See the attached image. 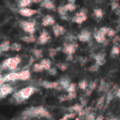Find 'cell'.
<instances>
[{"mask_svg":"<svg viewBox=\"0 0 120 120\" xmlns=\"http://www.w3.org/2000/svg\"><path fill=\"white\" fill-rule=\"evenodd\" d=\"M22 62V58L19 56L11 57L7 59L4 60L3 63L0 65V68L2 70H9L13 71L17 68V66Z\"/></svg>","mask_w":120,"mask_h":120,"instance_id":"3957f363","label":"cell"},{"mask_svg":"<svg viewBox=\"0 0 120 120\" xmlns=\"http://www.w3.org/2000/svg\"><path fill=\"white\" fill-rule=\"evenodd\" d=\"M1 78H2V77H0V86H1V85H2V82H1Z\"/></svg>","mask_w":120,"mask_h":120,"instance_id":"f907efd6","label":"cell"},{"mask_svg":"<svg viewBox=\"0 0 120 120\" xmlns=\"http://www.w3.org/2000/svg\"><path fill=\"white\" fill-rule=\"evenodd\" d=\"M31 4H32L31 0H21V1L17 2V7L19 8V9L26 8L28 7H30Z\"/></svg>","mask_w":120,"mask_h":120,"instance_id":"603a6c76","label":"cell"},{"mask_svg":"<svg viewBox=\"0 0 120 120\" xmlns=\"http://www.w3.org/2000/svg\"><path fill=\"white\" fill-rule=\"evenodd\" d=\"M40 6L44 8H46L48 10H54L55 9V4L53 1L50 0H44L40 3Z\"/></svg>","mask_w":120,"mask_h":120,"instance_id":"ac0fdd59","label":"cell"},{"mask_svg":"<svg viewBox=\"0 0 120 120\" xmlns=\"http://www.w3.org/2000/svg\"><path fill=\"white\" fill-rule=\"evenodd\" d=\"M108 30H109V27L103 26V27H101V28L99 29L98 31L100 32V33H101L102 35H105V36H106L107 33H108Z\"/></svg>","mask_w":120,"mask_h":120,"instance_id":"ab89813d","label":"cell"},{"mask_svg":"<svg viewBox=\"0 0 120 120\" xmlns=\"http://www.w3.org/2000/svg\"><path fill=\"white\" fill-rule=\"evenodd\" d=\"M77 97V92H72V93H68L67 95H64L63 96L59 97L60 101H67V100H72Z\"/></svg>","mask_w":120,"mask_h":120,"instance_id":"44dd1931","label":"cell"},{"mask_svg":"<svg viewBox=\"0 0 120 120\" xmlns=\"http://www.w3.org/2000/svg\"><path fill=\"white\" fill-rule=\"evenodd\" d=\"M47 118V119H52L51 113L49 112L48 109L42 105L39 106H31L27 108L21 113L20 120H29L32 118Z\"/></svg>","mask_w":120,"mask_h":120,"instance_id":"6da1fadb","label":"cell"},{"mask_svg":"<svg viewBox=\"0 0 120 120\" xmlns=\"http://www.w3.org/2000/svg\"><path fill=\"white\" fill-rule=\"evenodd\" d=\"M94 16L96 19H101L104 17V11L100 8L94 9Z\"/></svg>","mask_w":120,"mask_h":120,"instance_id":"f1b7e54d","label":"cell"},{"mask_svg":"<svg viewBox=\"0 0 120 120\" xmlns=\"http://www.w3.org/2000/svg\"><path fill=\"white\" fill-rule=\"evenodd\" d=\"M56 54H57V49H49V56L51 57V58H53Z\"/></svg>","mask_w":120,"mask_h":120,"instance_id":"f6af8a7d","label":"cell"},{"mask_svg":"<svg viewBox=\"0 0 120 120\" xmlns=\"http://www.w3.org/2000/svg\"><path fill=\"white\" fill-rule=\"evenodd\" d=\"M88 85H89V83L87 82V81L86 80V79H83V80H82L78 83V87L82 90H86L87 87H88Z\"/></svg>","mask_w":120,"mask_h":120,"instance_id":"1f68e13d","label":"cell"},{"mask_svg":"<svg viewBox=\"0 0 120 120\" xmlns=\"http://www.w3.org/2000/svg\"><path fill=\"white\" fill-rule=\"evenodd\" d=\"M77 38L81 42H89L91 39V32L87 29H83L82 31L77 35Z\"/></svg>","mask_w":120,"mask_h":120,"instance_id":"9c48e42d","label":"cell"},{"mask_svg":"<svg viewBox=\"0 0 120 120\" xmlns=\"http://www.w3.org/2000/svg\"><path fill=\"white\" fill-rule=\"evenodd\" d=\"M76 89H77V84L72 83H72L69 85V86L67 88L66 91H67L68 93H72V92H76Z\"/></svg>","mask_w":120,"mask_h":120,"instance_id":"d590c367","label":"cell"},{"mask_svg":"<svg viewBox=\"0 0 120 120\" xmlns=\"http://www.w3.org/2000/svg\"><path fill=\"white\" fill-rule=\"evenodd\" d=\"M2 77V76H1V73H0V77Z\"/></svg>","mask_w":120,"mask_h":120,"instance_id":"f5cc1de1","label":"cell"},{"mask_svg":"<svg viewBox=\"0 0 120 120\" xmlns=\"http://www.w3.org/2000/svg\"><path fill=\"white\" fill-rule=\"evenodd\" d=\"M119 53H120L119 47L117 45H113L111 49H110V56L113 57V58H115V57H117L118 55H119Z\"/></svg>","mask_w":120,"mask_h":120,"instance_id":"83f0119b","label":"cell"},{"mask_svg":"<svg viewBox=\"0 0 120 120\" xmlns=\"http://www.w3.org/2000/svg\"><path fill=\"white\" fill-rule=\"evenodd\" d=\"M42 26H53L55 25V20L51 15H45V17L42 18Z\"/></svg>","mask_w":120,"mask_h":120,"instance_id":"9a60e30c","label":"cell"},{"mask_svg":"<svg viewBox=\"0 0 120 120\" xmlns=\"http://www.w3.org/2000/svg\"><path fill=\"white\" fill-rule=\"evenodd\" d=\"M106 120H120V119H119V118H118V117L111 116V117H108Z\"/></svg>","mask_w":120,"mask_h":120,"instance_id":"7dc6e473","label":"cell"},{"mask_svg":"<svg viewBox=\"0 0 120 120\" xmlns=\"http://www.w3.org/2000/svg\"><path fill=\"white\" fill-rule=\"evenodd\" d=\"M1 54H2V52L0 51V56H1Z\"/></svg>","mask_w":120,"mask_h":120,"instance_id":"816d5d0a","label":"cell"},{"mask_svg":"<svg viewBox=\"0 0 120 120\" xmlns=\"http://www.w3.org/2000/svg\"><path fill=\"white\" fill-rule=\"evenodd\" d=\"M31 74L29 70H22L19 72V81H28L30 79Z\"/></svg>","mask_w":120,"mask_h":120,"instance_id":"d6986e66","label":"cell"},{"mask_svg":"<svg viewBox=\"0 0 120 120\" xmlns=\"http://www.w3.org/2000/svg\"><path fill=\"white\" fill-rule=\"evenodd\" d=\"M15 81H19V72H12L8 74H6L5 76L2 77V78H1L2 84L8 83V82H15Z\"/></svg>","mask_w":120,"mask_h":120,"instance_id":"ba28073f","label":"cell"},{"mask_svg":"<svg viewBox=\"0 0 120 120\" xmlns=\"http://www.w3.org/2000/svg\"><path fill=\"white\" fill-rule=\"evenodd\" d=\"M64 7H65L67 12H73V11H75L76 8H77V5H76V4H75V1H72V0L69 1L67 4H65Z\"/></svg>","mask_w":120,"mask_h":120,"instance_id":"484cf974","label":"cell"},{"mask_svg":"<svg viewBox=\"0 0 120 120\" xmlns=\"http://www.w3.org/2000/svg\"><path fill=\"white\" fill-rule=\"evenodd\" d=\"M21 40L25 43H34L37 40V39L35 38V36L34 35H24V36L21 37Z\"/></svg>","mask_w":120,"mask_h":120,"instance_id":"cb8c5ba5","label":"cell"},{"mask_svg":"<svg viewBox=\"0 0 120 120\" xmlns=\"http://www.w3.org/2000/svg\"><path fill=\"white\" fill-rule=\"evenodd\" d=\"M58 83H59V86L61 89H64V90H67V88L69 86V85H70L72 82H71V79L70 77H67V76H65V77H61V79H60L59 81H58Z\"/></svg>","mask_w":120,"mask_h":120,"instance_id":"2e32d148","label":"cell"},{"mask_svg":"<svg viewBox=\"0 0 120 120\" xmlns=\"http://www.w3.org/2000/svg\"><path fill=\"white\" fill-rule=\"evenodd\" d=\"M58 68L61 71H65V70H67V69H68V65L67 64H58Z\"/></svg>","mask_w":120,"mask_h":120,"instance_id":"b9f144b4","label":"cell"},{"mask_svg":"<svg viewBox=\"0 0 120 120\" xmlns=\"http://www.w3.org/2000/svg\"><path fill=\"white\" fill-rule=\"evenodd\" d=\"M32 54L34 55L35 58L37 59H40V58L43 57V51L41 49H34L31 50Z\"/></svg>","mask_w":120,"mask_h":120,"instance_id":"f546056e","label":"cell"},{"mask_svg":"<svg viewBox=\"0 0 120 120\" xmlns=\"http://www.w3.org/2000/svg\"><path fill=\"white\" fill-rule=\"evenodd\" d=\"M50 40V35H49V33L47 30H43L42 32L40 33V35H39V37L37 38V44L38 45H44L45 44H47Z\"/></svg>","mask_w":120,"mask_h":120,"instance_id":"30bf717a","label":"cell"},{"mask_svg":"<svg viewBox=\"0 0 120 120\" xmlns=\"http://www.w3.org/2000/svg\"><path fill=\"white\" fill-rule=\"evenodd\" d=\"M48 72H49V75H52V76H55L57 74V70L55 68H51Z\"/></svg>","mask_w":120,"mask_h":120,"instance_id":"ee69618b","label":"cell"},{"mask_svg":"<svg viewBox=\"0 0 120 120\" xmlns=\"http://www.w3.org/2000/svg\"><path fill=\"white\" fill-rule=\"evenodd\" d=\"M77 49V44L75 42H70V43L64 44L63 51L64 53H66L68 58V60H71L70 58H72V55L76 52Z\"/></svg>","mask_w":120,"mask_h":120,"instance_id":"8992f818","label":"cell"},{"mask_svg":"<svg viewBox=\"0 0 120 120\" xmlns=\"http://www.w3.org/2000/svg\"><path fill=\"white\" fill-rule=\"evenodd\" d=\"M110 6H111L112 11H117L120 8L119 4H118V1H112L110 3Z\"/></svg>","mask_w":120,"mask_h":120,"instance_id":"74e56055","label":"cell"},{"mask_svg":"<svg viewBox=\"0 0 120 120\" xmlns=\"http://www.w3.org/2000/svg\"><path fill=\"white\" fill-rule=\"evenodd\" d=\"M52 30H53V35H54L55 37H58V36H60V35H64L66 32V29L64 28L63 26H60V25H58V24L53 25Z\"/></svg>","mask_w":120,"mask_h":120,"instance_id":"5bb4252c","label":"cell"},{"mask_svg":"<svg viewBox=\"0 0 120 120\" xmlns=\"http://www.w3.org/2000/svg\"><path fill=\"white\" fill-rule=\"evenodd\" d=\"M95 113H93V112H90L86 116V120H95Z\"/></svg>","mask_w":120,"mask_h":120,"instance_id":"60d3db41","label":"cell"},{"mask_svg":"<svg viewBox=\"0 0 120 120\" xmlns=\"http://www.w3.org/2000/svg\"><path fill=\"white\" fill-rule=\"evenodd\" d=\"M116 12H117V14L118 15V17H119V18H120V8L118 9V10L116 11Z\"/></svg>","mask_w":120,"mask_h":120,"instance_id":"681fc988","label":"cell"},{"mask_svg":"<svg viewBox=\"0 0 120 120\" xmlns=\"http://www.w3.org/2000/svg\"><path fill=\"white\" fill-rule=\"evenodd\" d=\"M115 35H116V31H115L113 28H109V30H108V33H107V36L109 37V38H112V37H114Z\"/></svg>","mask_w":120,"mask_h":120,"instance_id":"f35d334b","label":"cell"},{"mask_svg":"<svg viewBox=\"0 0 120 120\" xmlns=\"http://www.w3.org/2000/svg\"><path fill=\"white\" fill-rule=\"evenodd\" d=\"M68 110L69 111V113H74L78 114V113H80L83 110V105L82 104H75L72 106L69 107L68 109Z\"/></svg>","mask_w":120,"mask_h":120,"instance_id":"e0dca14e","label":"cell"},{"mask_svg":"<svg viewBox=\"0 0 120 120\" xmlns=\"http://www.w3.org/2000/svg\"><path fill=\"white\" fill-rule=\"evenodd\" d=\"M86 20H87V10L86 8H82L72 17V22L76 24H78V25L82 24Z\"/></svg>","mask_w":120,"mask_h":120,"instance_id":"5b68a950","label":"cell"},{"mask_svg":"<svg viewBox=\"0 0 120 120\" xmlns=\"http://www.w3.org/2000/svg\"><path fill=\"white\" fill-rule=\"evenodd\" d=\"M58 12L59 13V15L61 16V17H63L64 18V16L67 15V10H66L65 7H64V5H61L59 6V7H58Z\"/></svg>","mask_w":120,"mask_h":120,"instance_id":"d6a6232c","label":"cell"},{"mask_svg":"<svg viewBox=\"0 0 120 120\" xmlns=\"http://www.w3.org/2000/svg\"><path fill=\"white\" fill-rule=\"evenodd\" d=\"M96 86H97L96 82H90V83H89L86 90V95H90V94H91V92L95 89Z\"/></svg>","mask_w":120,"mask_h":120,"instance_id":"4316f807","label":"cell"},{"mask_svg":"<svg viewBox=\"0 0 120 120\" xmlns=\"http://www.w3.org/2000/svg\"><path fill=\"white\" fill-rule=\"evenodd\" d=\"M113 95H114V97H117V98L120 99V87L113 91Z\"/></svg>","mask_w":120,"mask_h":120,"instance_id":"bcb514c9","label":"cell"},{"mask_svg":"<svg viewBox=\"0 0 120 120\" xmlns=\"http://www.w3.org/2000/svg\"><path fill=\"white\" fill-rule=\"evenodd\" d=\"M40 64L43 66L44 69H45V70H46V71H49L52 68L51 60L48 59V58H42V59L40 60Z\"/></svg>","mask_w":120,"mask_h":120,"instance_id":"7402d4cb","label":"cell"},{"mask_svg":"<svg viewBox=\"0 0 120 120\" xmlns=\"http://www.w3.org/2000/svg\"><path fill=\"white\" fill-rule=\"evenodd\" d=\"M76 116H77V113H66V114H64L62 118H59L58 120H71V119H72V118H75Z\"/></svg>","mask_w":120,"mask_h":120,"instance_id":"4dcf8cb0","label":"cell"},{"mask_svg":"<svg viewBox=\"0 0 120 120\" xmlns=\"http://www.w3.org/2000/svg\"><path fill=\"white\" fill-rule=\"evenodd\" d=\"M19 26L23 30V31L28 35H34L36 30L35 23L32 21H21L19 22Z\"/></svg>","mask_w":120,"mask_h":120,"instance_id":"277c9868","label":"cell"},{"mask_svg":"<svg viewBox=\"0 0 120 120\" xmlns=\"http://www.w3.org/2000/svg\"><path fill=\"white\" fill-rule=\"evenodd\" d=\"M37 89L34 86H26L21 90L15 91L12 95L11 102H13L15 104H21L28 100L35 92L37 91Z\"/></svg>","mask_w":120,"mask_h":120,"instance_id":"7a4b0ae2","label":"cell"},{"mask_svg":"<svg viewBox=\"0 0 120 120\" xmlns=\"http://www.w3.org/2000/svg\"><path fill=\"white\" fill-rule=\"evenodd\" d=\"M15 89L8 83H4L0 86V99H4L10 94H13Z\"/></svg>","mask_w":120,"mask_h":120,"instance_id":"52a82bcc","label":"cell"},{"mask_svg":"<svg viewBox=\"0 0 120 120\" xmlns=\"http://www.w3.org/2000/svg\"><path fill=\"white\" fill-rule=\"evenodd\" d=\"M94 59H95V65L98 67L103 66L104 64L106 63V59H105V53H99L94 56Z\"/></svg>","mask_w":120,"mask_h":120,"instance_id":"4fadbf2b","label":"cell"},{"mask_svg":"<svg viewBox=\"0 0 120 120\" xmlns=\"http://www.w3.org/2000/svg\"><path fill=\"white\" fill-rule=\"evenodd\" d=\"M40 86H42L45 89L52 90V89H61L59 86L58 82H48V81H41L40 82Z\"/></svg>","mask_w":120,"mask_h":120,"instance_id":"8fae6325","label":"cell"},{"mask_svg":"<svg viewBox=\"0 0 120 120\" xmlns=\"http://www.w3.org/2000/svg\"><path fill=\"white\" fill-rule=\"evenodd\" d=\"M11 49L13 50V51H20L22 49V45L18 43H13L11 45Z\"/></svg>","mask_w":120,"mask_h":120,"instance_id":"8d00e7d4","label":"cell"},{"mask_svg":"<svg viewBox=\"0 0 120 120\" xmlns=\"http://www.w3.org/2000/svg\"><path fill=\"white\" fill-rule=\"evenodd\" d=\"M104 118H104L103 115L100 114V115H99V116H97L96 118H95V120H104Z\"/></svg>","mask_w":120,"mask_h":120,"instance_id":"c3c4849f","label":"cell"},{"mask_svg":"<svg viewBox=\"0 0 120 120\" xmlns=\"http://www.w3.org/2000/svg\"><path fill=\"white\" fill-rule=\"evenodd\" d=\"M33 71L35 72H42V71H45V69H44L43 66L41 65V64H40V63H38V64H35L33 65Z\"/></svg>","mask_w":120,"mask_h":120,"instance_id":"836d02e7","label":"cell"},{"mask_svg":"<svg viewBox=\"0 0 120 120\" xmlns=\"http://www.w3.org/2000/svg\"><path fill=\"white\" fill-rule=\"evenodd\" d=\"M93 36H94V39L95 40V41L99 44H104L106 41V36L102 35L101 33H100L98 30L95 31V33L93 34Z\"/></svg>","mask_w":120,"mask_h":120,"instance_id":"ffe728a7","label":"cell"},{"mask_svg":"<svg viewBox=\"0 0 120 120\" xmlns=\"http://www.w3.org/2000/svg\"><path fill=\"white\" fill-rule=\"evenodd\" d=\"M11 49V44L8 40H4L0 44V51L1 52H8Z\"/></svg>","mask_w":120,"mask_h":120,"instance_id":"d4e9b609","label":"cell"},{"mask_svg":"<svg viewBox=\"0 0 120 120\" xmlns=\"http://www.w3.org/2000/svg\"><path fill=\"white\" fill-rule=\"evenodd\" d=\"M19 14L22 17H30L31 16L35 15V13L37 12L36 10L35 9H32V8H21V9H18L17 11Z\"/></svg>","mask_w":120,"mask_h":120,"instance_id":"7c38bea8","label":"cell"},{"mask_svg":"<svg viewBox=\"0 0 120 120\" xmlns=\"http://www.w3.org/2000/svg\"><path fill=\"white\" fill-rule=\"evenodd\" d=\"M105 102V95H103V96H101L98 100H97L96 108L97 109H102V107L104 106Z\"/></svg>","mask_w":120,"mask_h":120,"instance_id":"e575fe53","label":"cell"},{"mask_svg":"<svg viewBox=\"0 0 120 120\" xmlns=\"http://www.w3.org/2000/svg\"><path fill=\"white\" fill-rule=\"evenodd\" d=\"M99 68H100V67H98L97 65H95V64H94V65H91L90 68H89V70L90 71V72H97V71L99 70Z\"/></svg>","mask_w":120,"mask_h":120,"instance_id":"7bdbcfd3","label":"cell"}]
</instances>
